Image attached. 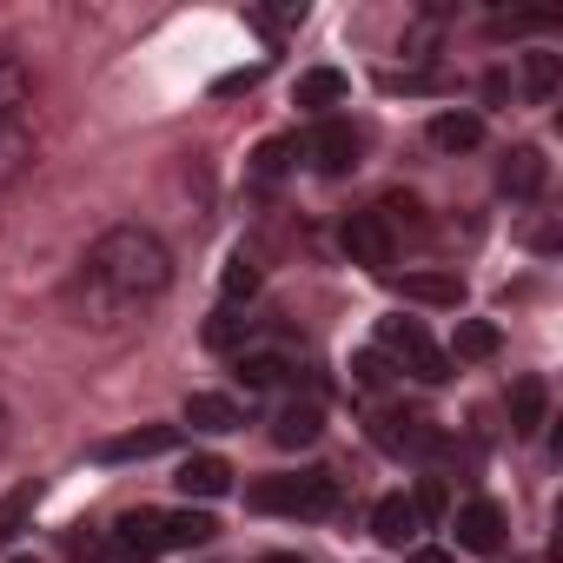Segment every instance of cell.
Here are the masks:
<instances>
[{"instance_id": "obj_9", "label": "cell", "mask_w": 563, "mask_h": 563, "mask_svg": "<svg viewBox=\"0 0 563 563\" xmlns=\"http://www.w3.org/2000/svg\"><path fill=\"white\" fill-rule=\"evenodd\" d=\"M451 530H457V550H471V556H490V550H504V510H497L490 497H471V504H457Z\"/></svg>"}, {"instance_id": "obj_10", "label": "cell", "mask_w": 563, "mask_h": 563, "mask_svg": "<svg viewBox=\"0 0 563 563\" xmlns=\"http://www.w3.org/2000/svg\"><path fill=\"white\" fill-rule=\"evenodd\" d=\"M319 438H325V411H319V398L278 405V418H272V444H278V451H306V444H319Z\"/></svg>"}, {"instance_id": "obj_33", "label": "cell", "mask_w": 563, "mask_h": 563, "mask_svg": "<svg viewBox=\"0 0 563 563\" xmlns=\"http://www.w3.org/2000/svg\"><path fill=\"white\" fill-rule=\"evenodd\" d=\"M8 563H34V556H8Z\"/></svg>"}, {"instance_id": "obj_15", "label": "cell", "mask_w": 563, "mask_h": 563, "mask_svg": "<svg viewBox=\"0 0 563 563\" xmlns=\"http://www.w3.org/2000/svg\"><path fill=\"white\" fill-rule=\"evenodd\" d=\"M543 411H550V385L543 378H517L510 385V431L517 438H537L543 431Z\"/></svg>"}, {"instance_id": "obj_6", "label": "cell", "mask_w": 563, "mask_h": 563, "mask_svg": "<svg viewBox=\"0 0 563 563\" xmlns=\"http://www.w3.org/2000/svg\"><path fill=\"white\" fill-rule=\"evenodd\" d=\"M543 186H550L543 146H510V153L497 159V192H504V199H543Z\"/></svg>"}, {"instance_id": "obj_32", "label": "cell", "mask_w": 563, "mask_h": 563, "mask_svg": "<svg viewBox=\"0 0 563 563\" xmlns=\"http://www.w3.org/2000/svg\"><path fill=\"white\" fill-rule=\"evenodd\" d=\"M258 563H306V556H258Z\"/></svg>"}, {"instance_id": "obj_8", "label": "cell", "mask_w": 563, "mask_h": 563, "mask_svg": "<svg viewBox=\"0 0 563 563\" xmlns=\"http://www.w3.org/2000/svg\"><path fill=\"white\" fill-rule=\"evenodd\" d=\"M372 537H378L385 550H418V537H424V510H418L405 490H391V497H378V510H372Z\"/></svg>"}, {"instance_id": "obj_11", "label": "cell", "mask_w": 563, "mask_h": 563, "mask_svg": "<svg viewBox=\"0 0 563 563\" xmlns=\"http://www.w3.org/2000/svg\"><path fill=\"white\" fill-rule=\"evenodd\" d=\"M173 444H179L173 424H146V431H126V438L93 444V457H100V464H140V457H159V451H173Z\"/></svg>"}, {"instance_id": "obj_19", "label": "cell", "mask_w": 563, "mask_h": 563, "mask_svg": "<svg viewBox=\"0 0 563 563\" xmlns=\"http://www.w3.org/2000/svg\"><path fill=\"white\" fill-rule=\"evenodd\" d=\"M299 166V133H272L258 153H252V179L258 186H272V179H286Z\"/></svg>"}, {"instance_id": "obj_27", "label": "cell", "mask_w": 563, "mask_h": 563, "mask_svg": "<svg viewBox=\"0 0 563 563\" xmlns=\"http://www.w3.org/2000/svg\"><path fill=\"white\" fill-rule=\"evenodd\" d=\"M27 510H34V484H21L14 497H0V543L21 530V517H27Z\"/></svg>"}, {"instance_id": "obj_12", "label": "cell", "mask_w": 563, "mask_h": 563, "mask_svg": "<svg viewBox=\"0 0 563 563\" xmlns=\"http://www.w3.org/2000/svg\"><path fill=\"white\" fill-rule=\"evenodd\" d=\"M34 153H41L34 126H27L21 113H8V120H0V186H14V179L34 166Z\"/></svg>"}, {"instance_id": "obj_14", "label": "cell", "mask_w": 563, "mask_h": 563, "mask_svg": "<svg viewBox=\"0 0 563 563\" xmlns=\"http://www.w3.org/2000/svg\"><path fill=\"white\" fill-rule=\"evenodd\" d=\"M239 378H245V391H272V385H286V378H292V352L245 345V352H239Z\"/></svg>"}, {"instance_id": "obj_20", "label": "cell", "mask_w": 563, "mask_h": 563, "mask_svg": "<svg viewBox=\"0 0 563 563\" xmlns=\"http://www.w3.org/2000/svg\"><path fill=\"white\" fill-rule=\"evenodd\" d=\"M292 100H299L306 113H325V107H339V100H345V74H339V67H312V74H299Z\"/></svg>"}, {"instance_id": "obj_24", "label": "cell", "mask_w": 563, "mask_h": 563, "mask_svg": "<svg viewBox=\"0 0 563 563\" xmlns=\"http://www.w3.org/2000/svg\"><path fill=\"white\" fill-rule=\"evenodd\" d=\"M206 345H212V352H245V345H252V319H239L232 306H225V312H212Z\"/></svg>"}, {"instance_id": "obj_31", "label": "cell", "mask_w": 563, "mask_h": 563, "mask_svg": "<svg viewBox=\"0 0 563 563\" xmlns=\"http://www.w3.org/2000/svg\"><path fill=\"white\" fill-rule=\"evenodd\" d=\"M8 444H14V418H8V405H0V457H8Z\"/></svg>"}, {"instance_id": "obj_30", "label": "cell", "mask_w": 563, "mask_h": 563, "mask_svg": "<svg viewBox=\"0 0 563 563\" xmlns=\"http://www.w3.org/2000/svg\"><path fill=\"white\" fill-rule=\"evenodd\" d=\"M411 563H457V550H431V543H418Z\"/></svg>"}, {"instance_id": "obj_2", "label": "cell", "mask_w": 563, "mask_h": 563, "mask_svg": "<svg viewBox=\"0 0 563 563\" xmlns=\"http://www.w3.org/2000/svg\"><path fill=\"white\" fill-rule=\"evenodd\" d=\"M212 537H219V523H212L206 510H126V517L107 530V543H113L120 563H159V556L199 550V543H212Z\"/></svg>"}, {"instance_id": "obj_17", "label": "cell", "mask_w": 563, "mask_h": 563, "mask_svg": "<svg viewBox=\"0 0 563 563\" xmlns=\"http://www.w3.org/2000/svg\"><path fill=\"white\" fill-rule=\"evenodd\" d=\"M186 424H192V431H239L245 411H239L225 391H192V398H186Z\"/></svg>"}, {"instance_id": "obj_16", "label": "cell", "mask_w": 563, "mask_h": 563, "mask_svg": "<svg viewBox=\"0 0 563 563\" xmlns=\"http://www.w3.org/2000/svg\"><path fill=\"white\" fill-rule=\"evenodd\" d=\"M173 484H179L186 497H225V490H232V464L199 451V457H186V464H179V477H173Z\"/></svg>"}, {"instance_id": "obj_28", "label": "cell", "mask_w": 563, "mask_h": 563, "mask_svg": "<svg viewBox=\"0 0 563 563\" xmlns=\"http://www.w3.org/2000/svg\"><path fill=\"white\" fill-rule=\"evenodd\" d=\"M385 378H391V372H385V358H378V352H358V358H352V385H365V391H378Z\"/></svg>"}, {"instance_id": "obj_21", "label": "cell", "mask_w": 563, "mask_h": 563, "mask_svg": "<svg viewBox=\"0 0 563 563\" xmlns=\"http://www.w3.org/2000/svg\"><path fill=\"white\" fill-rule=\"evenodd\" d=\"M451 358H464V365H484V358H497V325H484V319H457Z\"/></svg>"}, {"instance_id": "obj_7", "label": "cell", "mask_w": 563, "mask_h": 563, "mask_svg": "<svg viewBox=\"0 0 563 563\" xmlns=\"http://www.w3.org/2000/svg\"><path fill=\"white\" fill-rule=\"evenodd\" d=\"M339 239H345V252H352V265H372V272H385V265L398 258V239L385 232V219H378L372 206H365V212H352Z\"/></svg>"}, {"instance_id": "obj_22", "label": "cell", "mask_w": 563, "mask_h": 563, "mask_svg": "<svg viewBox=\"0 0 563 563\" xmlns=\"http://www.w3.org/2000/svg\"><path fill=\"white\" fill-rule=\"evenodd\" d=\"M556 80H563V67H556V54H523V74H517V87H523V100H550L556 93Z\"/></svg>"}, {"instance_id": "obj_29", "label": "cell", "mask_w": 563, "mask_h": 563, "mask_svg": "<svg viewBox=\"0 0 563 563\" xmlns=\"http://www.w3.org/2000/svg\"><path fill=\"white\" fill-rule=\"evenodd\" d=\"M74 563H120V556H113L107 530H93V537H74Z\"/></svg>"}, {"instance_id": "obj_5", "label": "cell", "mask_w": 563, "mask_h": 563, "mask_svg": "<svg viewBox=\"0 0 563 563\" xmlns=\"http://www.w3.org/2000/svg\"><path fill=\"white\" fill-rule=\"evenodd\" d=\"M358 153H365V140H358L352 120H319V126L299 140V159H306L312 173H325V179H345V173L358 166Z\"/></svg>"}, {"instance_id": "obj_26", "label": "cell", "mask_w": 563, "mask_h": 563, "mask_svg": "<svg viewBox=\"0 0 563 563\" xmlns=\"http://www.w3.org/2000/svg\"><path fill=\"white\" fill-rule=\"evenodd\" d=\"M484 34H490V41H523V34H550V21H543V14H490Z\"/></svg>"}, {"instance_id": "obj_1", "label": "cell", "mask_w": 563, "mask_h": 563, "mask_svg": "<svg viewBox=\"0 0 563 563\" xmlns=\"http://www.w3.org/2000/svg\"><path fill=\"white\" fill-rule=\"evenodd\" d=\"M166 286H173V252L153 225H107L87 245L80 292H93L100 325H113L126 312H146L153 299H166Z\"/></svg>"}, {"instance_id": "obj_18", "label": "cell", "mask_w": 563, "mask_h": 563, "mask_svg": "<svg viewBox=\"0 0 563 563\" xmlns=\"http://www.w3.org/2000/svg\"><path fill=\"white\" fill-rule=\"evenodd\" d=\"M398 292H405L411 306H464V286H457L451 272H405Z\"/></svg>"}, {"instance_id": "obj_13", "label": "cell", "mask_w": 563, "mask_h": 563, "mask_svg": "<svg viewBox=\"0 0 563 563\" xmlns=\"http://www.w3.org/2000/svg\"><path fill=\"white\" fill-rule=\"evenodd\" d=\"M424 133H431L438 153H477V146H484V113H464V107H457V113H438Z\"/></svg>"}, {"instance_id": "obj_3", "label": "cell", "mask_w": 563, "mask_h": 563, "mask_svg": "<svg viewBox=\"0 0 563 563\" xmlns=\"http://www.w3.org/2000/svg\"><path fill=\"white\" fill-rule=\"evenodd\" d=\"M245 504L252 510H265V517H332L339 510V477L332 471H286V477H265V484H252L245 490Z\"/></svg>"}, {"instance_id": "obj_25", "label": "cell", "mask_w": 563, "mask_h": 563, "mask_svg": "<svg viewBox=\"0 0 563 563\" xmlns=\"http://www.w3.org/2000/svg\"><path fill=\"white\" fill-rule=\"evenodd\" d=\"M219 292H225V306H239V299H252V292H258V265H252L245 252H232V258H225Z\"/></svg>"}, {"instance_id": "obj_4", "label": "cell", "mask_w": 563, "mask_h": 563, "mask_svg": "<svg viewBox=\"0 0 563 563\" xmlns=\"http://www.w3.org/2000/svg\"><path fill=\"white\" fill-rule=\"evenodd\" d=\"M378 345H385L411 378H424V385H444V378H451V358L424 339L418 319H385V325H378Z\"/></svg>"}, {"instance_id": "obj_23", "label": "cell", "mask_w": 563, "mask_h": 563, "mask_svg": "<svg viewBox=\"0 0 563 563\" xmlns=\"http://www.w3.org/2000/svg\"><path fill=\"white\" fill-rule=\"evenodd\" d=\"M27 93H34V74H27L8 47H0V120L21 113V107H27Z\"/></svg>"}]
</instances>
